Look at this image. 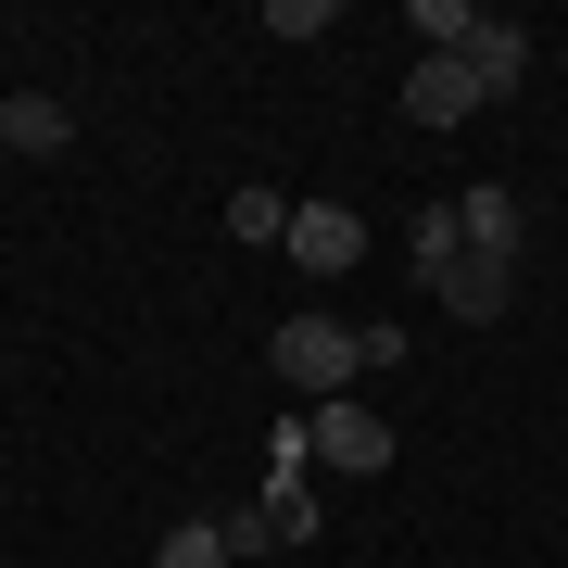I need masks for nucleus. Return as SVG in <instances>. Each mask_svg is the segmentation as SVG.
<instances>
[{
  "label": "nucleus",
  "mask_w": 568,
  "mask_h": 568,
  "mask_svg": "<svg viewBox=\"0 0 568 568\" xmlns=\"http://www.w3.org/2000/svg\"><path fill=\"white\" fill-rule=\"evenodd\" d=\"M304 467H342V480H379V467H392V429L366 417L354 392H342V405H304Z\"/></svg>",
  "instance_id": "obj_3"
},
{
  "label": "nucleus",
  "mask_w": 568,
  "mask_h": 568,
  "mask_svg": "<svg viewBox=\"0 0 568 568\" xmlns=\"http://www.w3.org/2000/svg\"><path fill=\"white\" fill-rule=\"evenodd\" d=\"M227 227H241V241H291V203H278V190H227Z\"/></svg>",
  "instance_id": "obj_11"
},
{
  "label": "nucleus",
  "mask_w": 568,
  "mask_h": 568,
  "mask_svg": "<svg viewBox=\"0 0 568 568\" xmlns=\"http://www.w3.org/2000/svg\"><path fill=\"white\" fill-rule=\"evenodd\" d=\"M0 102H13V89H0Z\"/></svg>",
  "instance_id": "obj_15"
},
{
  "label": "nucleus",
  "mask_w": 568,
  "mask_h": 568,
  "mask_svg": "<svg viewBox=\"0 0 568 568\" xmlns=\"http://www.w3.org/2000/svg\"><path fill=\"white\" fill-rule=\"evenodd\" d=\"M417 39L429 51H467V0H417Z\"/></svg>",
  "instance_id": "obj_14"
},
{
  "label": "nucleus",
  "mask_w": 568,
  "mask_h": 568,
  "mask_svg": "<svg viewBox=\"0 0 568 568\" xmlns=\"http://www.w3.org/2000/svg\"><path fill=\"white\" fill-rule=\"evenodd\" d=\"M455 253H467V241H455V203H429V215H417V278H443Z\"/></svg>",
  "instance_id": "obj_12"
},
{
  "label": "nucleus",
  "mask_w": 568,
  "mask_h": 568,
  "mask_svg": "<svg viewBox=\"0 0 568 568\" xmlns=\"http://www.w3.org/2000/svg\"><path fill=\"white\" fill-rule=\"evenodd\" d=\"M429 304H443V316H467V328H493V316L518 304V265H493V253H455L443 278H429Z\"/></svg>",
  "instance_id": "obj_6"
},
{
  "label": "nucleus",
  "mask_w": 568,
  "mask_h": 568,
  "mask_svg": "<svg viewBox=\"0 0 568 568\" xmlns=\"http://www.w3.org/2000/svg\"><path fill=\"white\" fill-rule=\"evenodd\" d=\"M265 39H328V0H265Z\"/></svg>",
  "instance_id": "obj_13"
},
{
  "label": "nucleus",
  "mask_w": 568,
  "mask_h": 568,
  "mask_svg": "<svg viewBox=\"0 0 568 568\" xmlns=\"http://www.w3.org/2000/svg\"><path fill=\"white\" fill-rule=\"evenodd\" d=\"M291 265H304V278H354L366 265V227L342 215V203H291V241H278Z\"/></svg>",
  "instance_id": "obj_5"
},
{
  "label": "nucleus",
  "mask_w": 568,
  "mask_h": 568,
  "mask_svg": "<svg viewBox=\"0 0 568 568\" xmlns=\"http://www.w3.org/2000/svg\"><path fill=\"white\" fill-rule=\"evenodd\" d=\"M265 354H278L291 405H342V392L366 379V366H392L405 342H392V328H342V316H291V328H278Z\"/></svg>",
  "instance_id": "obj_1"
},
{
  "label": "nucleus",
  "mask_w": 568,
  "mask_h": 568,
  "mask_svg": "<svg viewBox=\"0 0 568 568\" xmlns=\"http://www.w3.org/2000/svg\"><path fill=\"white\" fill-rule=\"evenodd\" d=\"M241 556H278V544H316V467H265V493L227 518Z\"/></svg>",
  "instance_id": "obj_2"
},
{
  "label": "nucleus",
  "mask_w": 568,
  "mask_h": 568,
  "mask_svg": "<svg viewBox=\"0 0 568 568\" xmlns=\"http://www.w3.org/2000/svg\"><path fill=\"white\" fill-rule=\"evenodd\" d=\"M405 114H417V126H467V114H493V102H480V77H467L455 51H417V77H405Z\"/></svg>",
  "instance_id": "obj_7"
},
{
  "label": "nucleus",
  "mask_w": 568,
  "mask_h": 568,
  "mask_svg": "<svg viewBox=\"0 0 568 568\" xmlns=\"http://www.w3.org/2000/svg\"><path fill=\"white\" fill-rule=\"evenodd\" d=\"M227 556H241V544H227V518H178V530L152 544V568H227Z\"/></svg>",
  "instance_id": "obj_10"
},
{
  "label": "nucleus",
  "mask_w": 568,
  "mask_h": 568,
  "mask_svg": "<svg viewBox=\"0 0 568 568\" xmlns=\"http://www.w3.org/2000/svg\"><path fill=\"white\" fill-rule=\"evenodd\" d=\"M63 140H77V114H63L51 89H13V102H0V152H26V164H51Z\"/></svg>",
  "instance_id": "obj_9"
},
{
  "label": "nucleus",
  "mask_w": 568,
  "mask_h": 568,
  "mask_svg": "<svg viewBox=\"0 0 568 568\" xmlns=\"http://www.w3.org/2000/svg\"><path fill=\"white\" fill-rule=\"evenodd\" d=\"M518 227H530V215H518V190H506V178H480V190L455 203V241H467V253H493V265H518Z\"/></svg>",
  "instance_id": "obj_8"
},
{
  "label": "nucleus",
  "mask_w": 568,
  "mask_h": 568,
  "mask_svg": "<svg viewBox=\"0 0 568 568\" xmlns=\"http://www.w3.org/2000/svg\"><path fill=\"white\" fill-rule=\"evenodd\" d=\"M467 77H480V102H518V89H530V26L518 13H467Z\"/></svg>",
  "instance_id": "obj_4"
}]
</instances>
